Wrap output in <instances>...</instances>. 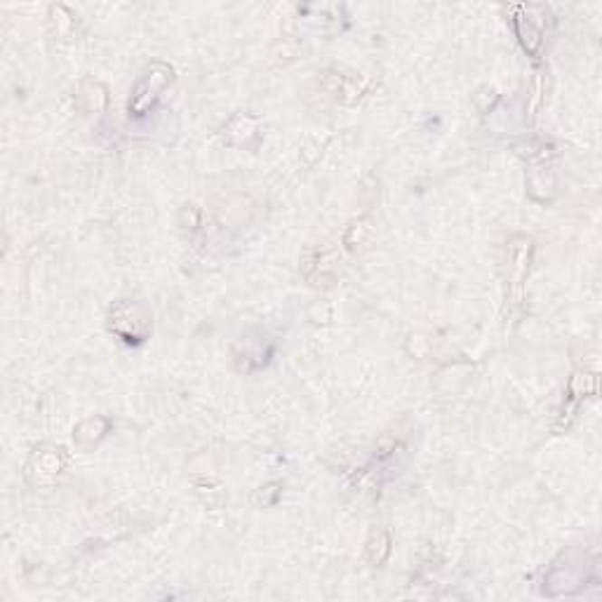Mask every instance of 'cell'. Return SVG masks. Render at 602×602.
Segmentation results:
<instances>
[{"label":"cell","mask_w":602,"mask_h":602,"mask_svg":"<svg viewBox=\"0 0 602 602\" xmlns=\"http://www.w3.org/2000/svg\"><path fill=\"white\" fill-rule=\"evenodd\" d=\"M527 269H530V240L521 238L518 245L511 247V257H509V287L513 292V304L515 299L521 297L522 282L527 278Z\"/></svg>","instance_id":"7a4b0ae2"},{"label":"cell","mask_w":602,"mask_h":602,"mask_svg":"<svg viewBox=\"0 0 602 602\" xmlns=\"http://www.w3.org/2000/svg\"><path fill=\"white\" fill-rule=\"evenodd\" d=\"M170 81H172V71L167 69V66H163V64L153 66V69L147 73V78L139 82V88H137L135 97H132V104H129V109H132L137 116H141V113L147 111L153 101L158 100V94L167 88V82Z\"/></svg>","instance_id":"6da1fadb"}]
</instances>
